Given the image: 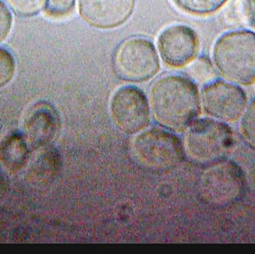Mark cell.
Listing matches in <instances>:
<instances>
[{
  "mask_svg": "<svg viewBox=\"0 0 255 254\" xmlns=\"http://www.w3.org/2000/svg\"><path fill=\"white\" fill-rule=\"evenodd\" d=\"M132 149L139 162L152 169L173 168L184 158L181 140L160 128L141 131L133 140Z\"/></svg>",
  "mask_w": 255,
  "mask_h": 254,
  "instance_id": "obj_6",
  "label": "cell"
},
{
  "mask_svg": "<svg viewBox=\"0 0 255 254\" xmlns=\"http://www.w3.org/2000/svg\"><path fill=\"white\" fill-rule=\"evenodd\" d=\"M113 68L121 80L146 82L160 70L157 50L150 40L143 37L128 39L115 51Z\"/></svg>",
  "mask_w": 255,
  "mask_h": 254,
  "instance_id": "obj_4",
  "label": "cell"
},
{
  "mask_svg": "<svg viewBox=\"0 0 255 254\" xmlns=\"http://www.w3.org/2000/svg\"><path fill=\"white\" fill-rule=\"evenodd\" d=\"M149 105L157 123L178 132L186 131L199 119L202 108L197 85L180 75L163 76L154 82L150 90Z\"/></svg>",
  "mask_w": 255,
  "mask_h": 254,
  "instance_id": "obj_1",
  "label": "cell"
},
{
  "mask_svg": "<svg viewBox=\"0 0 255 254\" xmlns=\"http://www.w3.org/2000/svg\"><path fill=\"white\" fill-rule=\"evenodd\" d=\"M230 0H174L184 11L196 16H209L217 13Z\"/></svg>",
  "mask_w": 255,
  "mask_h": 254,
  "instance_id": "obj_13",
  "label": "cell"
},
{
  "mask_svg": "<svg viewBox=\"0 0 255 254\" xmlns=\"http://www.w3.org/2000/svg\"><path fill=\"white\" fill-rule=\"evenodd\" d=\"M61 120L56 110L47 104L36 105L25 119L24 129L27 142L35 149L46 147L58 135Z\"/></svg>",
  "mask_w": 255,
  "mask_h": 254,
  "instance_id": "obj_11",
  "label": "cell"
},
{
  "mask_svg": "<svg viewBox=\"0 0 255 254\" xmlns=\"http://www.w3.org/2000/svg\"><path fill=\"white\" fill-rule=\"evenodd\" d=\"M4 182L2 181V179L0 177V198H1V195H3V191H4Z\"/></svg>",
  "mask_w": 255,
  "mask_h": 254,
  "instance_id": "obj_21",
  "label": "cell"
},
{
  "mask_svg": "<svg viewBox=\"0 0 255 254\" xmlns=\"http://www.w3.org/2000/svg\"><path fill=\"white\" fill-rule=\"evenodd\" d=\"M235 12L246 27L255 31V0H235Z\"/></svg>",
  "mask_w": 255,
  "mask_h": 254,
  "instance_id": "obj_19",
  "label": "cell"
},
{
  "mask_svg": "<svg viewBox=\"0 0 255 254\" xmlns=\"http://www.w3.org/2000/svg\"><path fill=\"white\" fill-rule=\"evenodd\" d=\"M60 161L59 155L58 152L54 150L46 151L37 160L34 165V173L37 177L42 178H49L55 174L57 170L59 168Z\"/></svg>",
  "mask_w": 255,
  "mask_h": 254,
  "instance_id": "obj_16",
  "label": "cell"
},
{
  "mask_svg": "<svg viewBox=\"0 0 255 254\" xmlns=\"http://www.w3.org/2000/svg\"><path fill=\"white\" fill-rule=\"evenodd\" d=\"M157 46L163 62L171 68L180 69L196 59L200 50V40L191 27L175 24L161 31Z\"/></svg>",
  "mask_w": 255,
  "mask_h": 254,
  "instance_id": "obj_9",
  "label": "cell"
},
{
  "mask_svg": "<svg viewBox=\"0 0 255 254\" xmlns=\"http://www.w3.org/2000/svg\"><path fill=\"white\" fill-rule=\"evenodd\" d=\"M16 62L13 53L0 46V88L8 85L14 77Z\"/></svg>",
  "mask_w": 255,
  "mask_h": 254,
  "instance_id": "obj_17",
  "label": "cell"
},
{
  "mask_svg": "<svg viewBox=\"0 0 255 254\" xmlns=\"http://www.w3.org/2000/svg\"><path fill=\"white\" fill-rule=\"evenodd\" d=\"M240 132L246 144L255 152V97L249 101L240 120Z\"/></svg>",
  "mask_w": 255,
  "mask_h": 254,
  "instance_id": "obj_15",
  "label": "cell"
},
{
  "mask_svg": "<svg viewBox=\"0 0 255 254\" xmlns=\"http://www.w3.org/2000/svg\"><path fill=\"white\" fill-rule=\"evenodd\" d=\"M13 15L27 18L43 12L46 0H3Z\"/></svg>",
  "mask_w": 255,
  "mask_h": 254,
  "instance_id": "obj_14",
  "label": "cell"
},
{
  "mask_svg": "<svg viewBox=\"0 0 255 254\" xmlns=\"http://www.w3.org/2000/svg\"><path fill=\"white\" fill-rule=\"evenodd\" d=\"M200 95L205 113L227 124L240 122L250 101L243 86L222 78L205 84Z\"/></svg>",
  "mask_w": 255,
  "mask_h": 254,
  "instance_id": "obj_7",
  "label": "cell"
},
{
  "mask_svg": "<svg viewBox=\"0 0 255 254\" xmlns=\"http://www.w3.org/2000/svg\"><path fill=\"white\" fill-rule=\"evenodd\" d=\"M212 62L222 79L243 86L255 84V31H226L214 43Z\"/></svg>",
  "mask_w": 255,
  "mask_h": 254,
  "instance_id": "obj_2",
  "label": "cell"
},
{
  "mask_svg": "<svg viewBox=\"0 0 255 254\" xmlns=\"http://www.w3.org/2000/svg\"><path fill=\"white\" fill-rule=\"evenodd\" d=\"M235 146L229 124L211 117L197 119L187 129L184 149L196 164L208 166L226 159Z\"/></svg>",
  "mask_w": 255,
  "mask_h": 254,
  "instance_id": "obj_3",
  "label": "cell"
},
{
  "mask_svg": "<svg viewBox=\"0 0 255 254\" xmlns=\"http://www.w3.org/2000/svg\"><path fill=\"white\" fill-rule=\"evenodd\" d=\"M245 186L246 177L242 169L228 158L208 166L200 182L204 199L219 207L236 202L244 194Z\"/></svg>",
  "mask_w": 255,
  "mask_h": 254,
  "instance_id": "obj_5",
  "label": "cell"
},
{
  "mask_svg": "<svg viewBox=\"0 0 255 254\" xmlns=\"http://www.w3.org/2000/svg\"><path fill=\"white\" fill-rule=\"evenodd\" d=\"M76 0H46L43 13L46 17L60 19L69 16L75 8Z\"/></svg>",
  "mask_w": 255,
  "mask_h": 254,
  "instance_id": "obj_18",
  "label": "cell"
},
{
  "mask_svg": "<svg viewBox=\"0 0 255 254\" xmlns=\"http://www.w3.org/2000/svg\"><path fill=\"white\" fill-rule=\"evenodd\" d=\"M29 144L19 133L7 135L0 143V163L10 172L22 169L29 159Z\"/></svg>",
  "mask_w": 255,
  "mask_h": 254,
  "instance_id": "obj_12",
  "label": "cell"
},
{
  "mask_svg": "<svg viewBox=\"0 0 255 254\" xmlns=\"http://www.w3.org/2000/svg\"><path fill=\"white\" fill-rule=\"evenodd\" d=\"M110 112L115 126L126 134L143 131L151 118L146 95L133 86H123L115 92L111 100Z\"/></svg>",
  "mask_w": 255,
  "mask_h": 254,
  "instance_id": "obj_8",
  "label": "cell"
},
{
  "mask_svg": "<svg viewBox=\"0 0 255 254\" xmlns=\"http://www.w3.org/2000/svg\"><path fill=\"white\" fill-rule=\"evenodd\" d=\"M13 13L3 0H0V44L7 39L13 27Z\"/></svg>",
  "mask_w": 255,
  "mask_h": 254,
  "instance_id": "obj_20",
  "label": "cell"
},
{
  "mask_svg": "<svg viewBox=\"0 0 255 254\" xmlns=\"http://www.w3.org/2000/svg\"><path fill=\"white\" fill-rule=\"evenodd\" d=\"M134 5L135 0H79V14L91 26L110 29L127 22Z\"/></svg>",
  "mask_w": 255,
  "mask_h": 254,
  "instance_id": "obj_10",
  "label": "cell"
}]
</instances>
